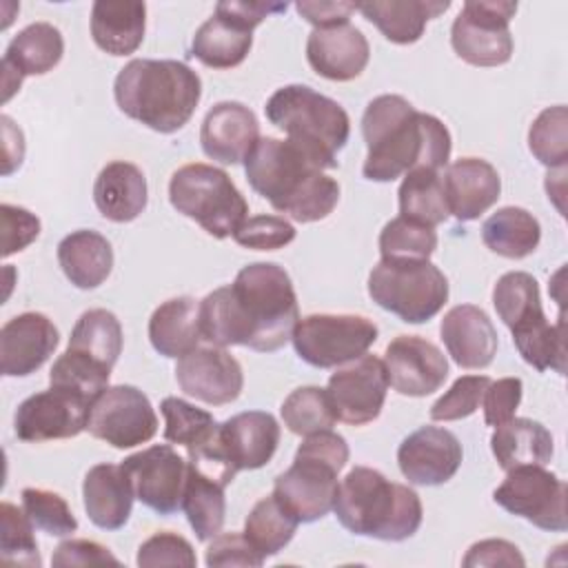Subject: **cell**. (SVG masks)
I'll use <instances>...</instances> for the list:
<instances>
[{"instance_id":"6da1fadb","label":"cell","mask_w":568,"mask_h":568,"mask_svg":"<svg viewBox=\"0 0 568 568\" xmlns=\"http://www.w3.org/2000/svg\"><path fill=\"white\" fill-rule=\"evenodd\" d=\"M297 322L293 282L275 262L244 266L233 284L211 291L200 302V331L211 346L273 353L293 337Z\"/></svg>"},{"instance_id":"7a4b0ae2","label":"cell","mask_w":568,"mask_h":568,"mask_svg":"<svg viewBox=\"0 0 568 568\" xmlns=\"http://www.w3.org/2000/svg\"><path fill=\"white\" fill-rule=\"evenodd\" d=\"M362 135L368 151L362 173L371 182H393L413 169L442 171L450 160L453 142L446 124L395 93L377 95L366 104Z\"/></svg>"},{"instance_id":"3957f363","label":"cell","mask_w":568,"mask_h":568,"mask_svg":"<svg viewBox=\"0 0 568 568\" xmlns=\"http://www.w3.org/2000/svg\"><path fill=\"white\" fill-rule=\"evenodd\" d=\"M251 189L295 222H320L339 202V184L288 140L260 138L244 160Z\"/></svg>"},{"instance_id":"277c9868","label":"cell","mask_w":568,"mask_h":568,"mask_svg":"<svg viewBox=\"0 0 568 568\" xmlns=\"http://www.w3.org/2000/svg\"><path fill=\"white\" fill-rule=\"evenodd\" d=\"M118 109L158 133L180 131L202 98L200 75L180 60L135 58L113 82Z\"/></svg>"},{"instance_id":"5b68a950","label":"cell","mask_w":568,"mask_h":568,"mask_svg":"<svg viewBox=\"0 0 568 568\" xmlns=\"http://www.w3.org/2000/svg\"><path fill=\"white\" fill-rule=\"evenodd\" d=\"M333 513L348 532L382 541L413 537L424 517L419 495L410 486L395 484L368 466L351 468L337 484Z\"/></svg>"},{"instance_id":"8992f818","label":"cell","mask_w":568,"mask_h":568,"mask_svg":"<svg viewBox=\"0 0 568 568\" xmlns=\"http://www.w3.org/2000/svg\"><path fill=\"white\" fill-rule=\"evenodd\" d=\"M264 113L320 169L339 164L337 153L351 135V120L339 102L306 84H286L266 100Z\"/></svg>"},{"instance_id":"52a82bcc","label":"cell","mask_w":568,"mask_h":568,"mask_svg":"<svg viewBox=\"0 0 568 568\" xmlns=\"http://www.w3.org/2000/svg\"><path fill=\"white\" fill-rule=\"evenodd\" d=\"M348 444L339 433L306 435L293 464L275 477V499L300 521L311 524L333 510L337 475L348 462Z\"/></svg>"},{"instance_id":"ba28073f","label":"cell","mask_w":568,"mask_h":568,"mask_svg":"<svg viewBox=\"0 0 568 568\" xmlns=\"http://www.w3.org/2000/svg\"><path fill=\"white\" fill-rule=\"evenodd\" d=\"M169 200L178 213L217 240L233 237L248 213V204L229 173L202 162L184 164L171 175Z\"/></svg>"},{"instance_id":"9c48e42d","label":"cell","mask_w":568,"mask_h":568,"mask_svg":"<svg viewBox=\"0 0 568 568\" xmlns=\"http://www.w3.org/2000/svg\"><path fill=\"white\" fill-rule=\"evenodd\" d=\"M371 300L406 324L433 320L448 300V280L430 260H379L368 273Z\"/></svg>"},{"instance_id":"30bf717a","label":"cell","mask_w":568,"mask_h":568,"mask_svg":"<svg viewBox=\"0 0 568 568\" xmlns=\"http://www.w3.org/2000/svg\"><path fill=\"white\" fill-rule=\"evenodd\" d=\"M293 346L315 368H335L362 357L377 339V326L364 315L313 313L297 322Z\"/></svg>"},{"instance_id":"8fae6325","label":"cell","mask_w":568,"mask_h":568,"mask_svg":"<svg viewBox=\"0 0 568 568\" xmlns=\"http://www.w3.org/2000/svg\"><path fill=\"white\" fill-rule=\"evenodd\" d=\"M517 2L510 0H468L450 27L455 53L473 67H501L513 55L510 20Z\"/></svg>"},{"instance_id":"7c38bea8","label":"cell","mask_w":568,"mask_h":568,"mask_svg":"<svg viewBox=\"0 0 568 568\" xmlns=\"http://www.w3.org/2000/svg\"><path fill=\"white\" fill-rule=\"evenodd\" d=\"M493 499L506 513L548 532L568 530L566 484L544 466H517L506 470Z\"/></svg>"},{"instance_id":"4fadbf2b","label":"cell","mask_w":568,"mask_h":568,"mask_svg":"<svg viewBox=\"0 0 568 568\" xmlns=\"http://www.w3.org/2000/svg\"><path fill=\"white\" fill-rule=\"evenodd\" d=\"M87 430L113 448H133L146 444L158 433V415L149 397L131 386H106L89 408Z\"/></svg>"},{"instance_id":"5bb4252c","label":"cell","mask_w":568,"mask_h":568,"mask_svg":"<svg viewBox=\"0 0 568 568\" xmlns=\"http://www.w3.org/2000/svg\"><path fill=\"white\" fill-rule=\"evenodd\" d=\"M133 486L135 499L158 515L182 510L189 462L171 446L155 444L129 455L120 464Z\"/></svg>"},{"instance_id":"9a60e30c","label":"cell","mask_w":568,"mask_h":568,"mask_svg":"<svg viewBox=\"0 0 568 568\" xmlns=\"http://www.w3.org/2000/svg\"><path fill=\"white\" fill-rule=\"evenodd\" d=\"M91 399L80 393L51 386L27 397L13 415V433L29 444L69 439L87 430Z\"/></svg>"},{"instance_id":"2e32d148","label":"cell","mask_w":568,"mask_h":568,"mask_svg":"<svg viewBox=\"0 0 568 568\" xmlns=\"http://www.w3.org/2000/svg\"><path fill=\"white\" fill-rule=\"evenodd\" d=\"M388 379L384 362L364 353L328 377L326 393L339 422L364 426L379 417L386 402Z\"/></svg>"},{"instance_id":"e0dca14e","label":"cell","mask_w":568,"mask_h":568,"mask_svg":"<svg viewBox=\"0 0 568 568\" xmlns=\"http://www.w3.org/2000/svg\"><path fill=\"white\" fill-rule=\"evenodd\" d=\"M178 386L197 402L224 406L240 397L244 373L240 362L222 346L193 348L175 364Z\"/></svg>"},{"instance_id":"ac0fdd59","label":"cell","mask_w":568,"mask_h":568,"mask_svg":"<svg viewBox=\"0 0 568 568\" xmlns=\"http://www.w3.org/2000/svg\"><path fill=\"white\" fill-rule=\"evenodd\" d=\"M386 379L406 397H426L439 390L448 377L446 355L419 335H399L384 351Z\"/></svg>"},{"instance_id":"d6986e66","label":"cell","mask_w":568,"mask_h":568,"mask_svg":"<svg viewBox=\"0 0 568 568\" xmlns=\"http://www.w3.org/2000/svg\"><path fill=\"white\" fill-rule=\"evenodd\" d=\"M459 439L442 426H422L397 448V464L408 484L439 486L453 479L462 466Z\"/></svg>"},{"instance_id":"ffe728a7","label":"cell","mask_w":568,"mask_h":568,"mask_svg":"<svg viewBox=\"0 0 568 568\" xmlns=\"http://www.w3.org/2000/svg\"><path fill=\"white\" fill-rule=\"evenodd\" d=\"M58 328L44 313L27 311L11 317L0 331V371L4 377L36 373L55 351Z\"/></svg>"},{"instance_id":"44dd1931","label":"cell","mask_w":568,"mask_h":568,"mask_svg":"<svg viewBox=\"0 0 568 568\" xmlns=\"http://www.w3.org/2000/svg\"><path fill=\"white\" fill-rule=\"evenodd\" d=\"M371 58L366 36L351 22L313 29L306 40L311 69L333 82H348L362 75Z\"/></svg>"},{"instance_id":"7402d4cb","label":"cell","mask_w":568,"mask_h":568,"mask_svg":"<svg viewBox=\"0 0 568 568\" xmlns=\"http://www.w3.org/2000/svg\"><path fill=\"white\" fill-rule=\"evenodd\" d=\"M260 140L255 113L235 100L217 102L202 120L200 144L206 158L220 164H240Z\"/></svg>"},{"instance_id":"603a6c76","label":"cell","mask_w":568,"mask_h":568,"mask_svg":"<svg viewBox=\"0 0 568 568\" xmlns=\"http://www.w3.org/2000/svg\"><path fill=\"white\" fill-rule=\"evenodd\" d=\"M442 342L459 368H486L497 355V331L475 304L453 306L439 324Z\"/></svg>"},{"instance_id":"cb8c5ba5","label":"cell","mask_w":568,"mask_h":568,"mask_svg":"<svg viewBox=\"0 0 568 568\" xmlns=\"http://www.w3.org/2000/svg\"><path fill=\"white\" fill-rule=\"evenodd\" d=\"M444 189L450 213L459 222L477 220L501 193L497 169L481 158H459L446 166Z\"/></svg>"},{"instance_id":"d4e9b609","label":"cell","mask_w":568,"mask_h":568,"mask_svg":"<svg viewBox=\"0 0 568 568\" xmlns=\"http://www.w3.org/2000/svg\"><path fill=\"white\" fill-rule=\"evenodd\" d=\"M220 439L235 470L266 466L280 444V424L266 410H246L220 424Z\"/></svg>"},{"instance_id":"484cf974","label":"cell","mask_w":568,"mask_h":568,"mask_svg":"<svg viewBox=\"0 0 568 568\" xmlns=\"http://www.w3.org/2000/svg\"><path fill=\"white\" fill-rule=\"evenodd\" d=\"M133 486L120 464H95L82 481V501L89 519L102 530H118L129 521Z\"/></svg>"},{"instance_id":"4316f807","label":"cell","mask_w":568,"mask_h":568,"mask_svg":"<svg viewBox=\"0 0 568 568\" xmlns=\"http://www.w3.org/2000/svg\"><path fill=\"white\" fill-rule=\"evenodd\" d=\"M146 178L133 162H109L95 178L93 202L102 217L124 224L146 209Z\"/></svg>"},{"instance_id":"83f0119b","label":"cell","mask_w":568,"mask_h":568,"mask_svg":"<svg viewBox=\"0 0 568 568\" xmlns=\"http://www.w3.org/2000/svg\"><path fill=\"white\" fill-rule=\"evenodd\" d=\"M146 4L138 0H98L91 7V38L109 55H131L144 40Z\"/></svg>"},{"instance_id":"f1b7e54d","label":"cell","mask_w":568,"mask_h":568,"mask_svg":"<svg viewBox=\"0 0 568 568\" xmlns=\"http://www.w3.org/2000/svg\"><path fill=\"white\" fill-rule=\"evenodd\" d=\"M448 0H373L357 2V11L375 24L388 42L413 44L424 36L426 22L442 16Z\"/></svg>"},{"instance_id":"f546056e","label":"cell","mask_w":568,"mask_h":568,"mask_svg":"<svg viewBox=\"0 0 568 568\" xmlns=\"http://www.w3.org/2000/svg\"><path fill=\"white\" fill-rule=\"evenodd\" d=\"M149 339L160 355L175 359L197 348L202 339L200 302L191 295L162 302L149 320Z\"/></svg>"},{"instance_id":"4dcf8cb0","label":"cell","mask_w":568,"mask_h":568,"mask_svg":"<svg viewBox=\"0 0 568 568\" xmlns=\"http://www.w3.org/2000/svg\"><path fill=\"white\" fill-rule=\"evenodd\" d=\"M58 264L73 286L98 288L113 268L111 242L91 229L73 231L58 244Z\"/></svg>"},{"instance_id":"1f68e13d","label":"cell","mask_w":568,"mask_h":568,"mask_svg":"<svg viewBox=\"0 0 568 568\" xmlns=\"http://www.w3.org/2000/svg\"><path fill=\"white\" fill-rule=\"evenodd\" d=\"M490 450L504 470L517 466H546L552 459L555 442L544 424L528 417H513L495 426Z\"/></svg>"},{"instance_id":"d6a6232c","label":"cell","mask_w":568,"mask_h":568,"mask_svg":"<svg viewBox=\"0 0 568 568\" xmlns=\"http://www.w3.org/2000/svg\"><path fill=\"white\" fill-rule=\"evenodd\" d=\"M251 47L253 31L215 11L195 31L191 40V55L211 69H233L244 62Z\"/></svg>"},{"instance_id":"836d02e7","label":"cell","mask_w":568,"mask_h":568,"mask_svg":"<svg viewBox=\"0 0 568 568\" xmlns=\"http://www.w3.org/2000/svg\"><path fill=\"white\" fill-rule=\"evenodd\" d=\"M513 344L521 359L535 371H555L566 375V322L564 313L557 324H550L546 313L539 311L510 328Z\"/></svg>"},{"instance_id":"e575fe53","label":"cell","mask_w":568,"mask_h":568,"mask_svg":"<svg viewBox=\"0 0 568 568\" xmlns=\"http://www.w3.org/2000/svg\"><path fill=\"white\" fill-rule=\"evenodd\" d=\"M64 53V40L58 27L49 22H33L18 31L13 40L7 44L2 69L13 71L16 75H44Z\"/></svg>"},{"instance_id":"d590c367","label":"cell","mask_w":568,"mask_h":568,"mask_svg":"<svg viewBox=\"0 0 568 568\" xmlns=\"http://www.w3.org/2000/svg\"><path fill=\"white\" fill-rule=\"evenodd\" d=\"M541 240L537 217L521 206H501L481 224V242L495 255L521 260L535 253Z\"/></svg>"},{"instance_id":"8d00e7d4","label":"cell","mask_w":568,"mask_h":568,"mask_svg":"<svg viewBox=\"0 0 568 568\" xmlns=\"http://www.w3.org/2000/svg\"><path fill=\"white\" fill-rule=\"evenodd\" d=\"M399 215L426 226H437L450 215L444 175L433 169H413L399 184Z\"/></svg>"},{"instance_id":"74e56055","label":"cell","mask_w":568,"mask_h":568,"mask_svg":"<svg viewBox=\"0 0 568 568\" xmlns=\"http://www.w3.org/2000/svg\"><path fill=\"white\" fill-rule=\"evenodd\" d=\"M69 348L91 357L106 368H113L122 353L120 320L106 308L84 311L71 331Z\"/></svg>"},{"instance_id":"f35d334b","label":"cell","mask_w":568,"mask_h":568,"mask_svg":"<svg viewBox=\"0 0 568 568\" xmlns=\"http://www.w3.org/2000/svg\"><path fill=\"white\" fill-rule=\"evenodd\" d=\"M182 510L200 541H211L220 535L226 515L224 486L189 466Z\"/></svg>"},{"instance_id":"ab89813d","label":"cell","mask_w":568,"mask_h":568,"mask_svg":"<svg viewBox=\"0 0 568 568\" xmlns=\"http://www.w3.org/2000/svg\"><path fill=\"white\" fill-rule=\"evenodd\" d=\"M300 521L275 499L268 495L260 499L244 521V535L253 544V548L266 559L284 550V546L293 539Z\"/></svg>"},{"instance_id":"60d3db41","label":"cell","mask_w":568,"mask_h":568,"mask_svg":"<svg viewBox=\"0 0 568 568\" xmlns=\"http://www.w3.org/2000/svg\"><path fill=\"white\" fill-rule=\"evenodd\" d=\"M282 422L284 426L300 437L331 430L337 422L331 397L326 388L320 386H300L286 395L282 402Z\"/></svg>"},{"instance_id":"b9f144b4","label":"cell","mask_w":568,"mask_h":568,"mask_svg":"<svg viewBox=\"0 0 568 568\" xmlns=\"http://www.w3.org/2000/svg\"><path fill=\"white\" fill-rule=\"evenodd\" d=\"M493 306L508 328L544 311L537 280L526 271L504 273L493 288Z\"/></svg>"},{"instance_id":"7bdbcfd3","label":"cell","mask_w":568,"mask_h":568,"mask_svg":"<svg viewBox=\"0 0 568 568\" xmlns=\"http://www.w3.org/2000/svg\"><path fill=\"white\" fill-rule=\"evenodd\" d=\"M160 410L164 415V439L169 444L184 446L186 450L206 442L220 426L209 410L180 397H164Z\"/></svg>"},{"instance_id":"ee69618b","label":"cell","mask_w":568,"mask_h":568,"mask_svg":"<svg viewBox=\"0 0 568 568\" xmlns=\"http://www.w3.org/2000/svg\"><path fill=\"white\" fill-rule=\"evenodd\" d=\"M33 524L24 508L9 501L0 504V559L7 566L40 568L42 559L38 552V541L33 537Z\"/></svg>"},{"instance_id":"f6af8a7d","label":"cell","mask_w":568,"mask_h":568,"mask_svg":"<svg viewBox=\"0 0 568 568\" xmlns=\"http://www.w3.org/2000/svg\"><path fill=\"white\" fill-rule=\"evenodd\" d=\"M435 248V229L402 215L386 222L379 233L382 260H428Z\"/></svg>"},{"instance_id":"bcb514c9","label":"cell","mask_w":568,"mask_h":568,"mask_svg":"<svg viewBox=\"0 0 568 568\" xmlns=\"http://www.w3.org/2000/svg\"><path fill=\"white\" fill-rule=\"evenodd\" d=\"M568 111L564 104L544 109L528 129L530 153L548 169H564L568 160Z\"/></svg>"},{"instance_id":"7dc6e473","label":"cell","mask_w":568,"mask_h":568,"mask_svg":"<svg viewBox=\"0 0 568 568\" xmlns=\"http://www.w3.org/2000/svg\"><path fill=\"white\" fill-rule=\"evenodd\" d=\"M111 368L93 362L91 357L67 348L49 371V384L95 399L109 386Z\"/></svg>"},{"instance_id":"c3c4849f","label":"cell","mask_w":568,"mask_h":568,"mask_svg":"<svg viewBox=\"0 0 568 568\" xmlns=\"http://www.w3.org/2000/svg\"><path fill=\"white\" fill-rule=\"evenodd\" d=\"M20 497L27 517L38 530L51 537H69L78 530V519L62 495L47 488H24Z\"/></svg>"},{"instance_id":"681fc988","label":"cell","mask_w":568,"mask_h":568,"mask_svg":"<svg viewBox=\"0 0 568 568\" xmlns=\"http://www.w3.org/2000/svg\"><path fill=\"white\" fill-rule=\"evenodd\" d=\"M493 379L488 375H462L453 382V386L430 406L433 422H457L470 417Z\"/></svg>"},{"instance_id":"f907efd6","label":"cell","mask_w":568,"mask_h":568,"mask_svg":"<svg viewBox=\"0 0 568 568\" xmlns=\"http://www.w3.org/2000/svg\"><path fill=\"white\" fill-rule=\"evenodd\" d=\"M295 226L280 215H253L237 226L233 240L244 248L277 251L288 246L295 240Z\"/></svg>"},{"instance_id":"816d5d0a","label":"cell","mask_w":568,"mask_h":568,"mask_svg":"<svg viewBox=\"0 0 568 568\" xmlns=\"http://www.w3.org/2000/svg\"><path fill=\"white\" fill-rule=\"evenodd\" d=\"M138 566L155 568V566H184L193 568L197 564L193 546L178 532H155L138 548L135 557Z\"/></svg>"},{"instance_id":"f5cc1de1","label":"cell","mask_w":568,"mask_h":568,"mask_svg":"<svg viewBox=\"0 0 568 568\" xmlns=\"http://www.w3.org/2000/svg\"><path fill=\"white\" fill-rule=\"evenodd\" d=\"M209 568L222 566H262L264 557L253 548L244 532H220L211 539L204 557Z\"/></svg>"},{"instance_id":"db71d44e","label":"cell","mask_w":568,"mask_h":568,"mask_svg":"<svg viewBox=\"0 0 568 568\" xmlns=\"http://www.w3.org/2000/svg\"><path fill=\"white\" fill-rule=\"evenodd\" d=\"M0 222H2V255L9 257L18 251H24L38 235H40V220L13 204L0 206Z\"/></svg>"},{"instance_id":"11a10c76","label":"cell","mask_w":568,"mask_h":568,"mask_svg":"<svg viewBox=\"0 0 568 568\" xmlns=\"http://www.w3.org/2000/svg\"><path fill=\"white\" fill-rule=\"evenodd\" d=\"M524 384L519 377H501L497 382H490L484 393V422L488 426H499L515 417L519 404H521Z\"/></svg>"},{"instance_id":"9f6ffc18","label":"cell","mask_w":568,"mask_h":568,"mask_svg":"<svg viewBox=\"0 0 568 568\" xmlns=\"http://www.w3.org/2000/svg\"><path fill=\"white\" fill-rule=\"evenodd\" d=\"M53 566H120V559L111 550L93 539H67L62 541L51 559Z\"/></svg>"},{"instance_id":"6f0895ef","label":"cell","mask_w":568,"mask_h":568,"mask_svg":"<svg viewBox=\"0 0 568 568\" xmlns=\"http://www.w3.org/2000/svg\"><path fill=\"white\" fill-rule=\"evenodd\" d=\"M462 564L466 568H473V566H526V559L519 552V548L506 539H481L468 548Z\"/></svg>"},{"instance_id":"680465c9","label":"cell","mask_w":568,"mask_h":568,"mask_svg":"<svg viewBox=\"0 0 568 568\" xmlns=\"http://www.w3.org/2000/svg\"><path fill=\"white\" fill-rule=\"evenodd\" d=\"M297 13L311 22L315 29L344 24L351 20V13L357 11V2H335V0H300L295 2Z\"/></svg>"},{"instance_id":"91938a15","label":"cell","mask_w":568,"mask_h":568,"mask_svg":"<svg viewBox=\"0 0 568 568\" xmlns=\"http://www.w3.org/2000/svg\"><path fill=\"white\" fill-rule=\"evenodd\" d=\"M288 9V2H248V0H224L215 4V11L222 16H229L231 20L240 22L246 29H255L264 18L273 13H284Z\"/></svg>"},{"instance_id":"94428289","label":"cell","mask_w":568,"mask_h":568,"mask_svg":"<svg viewBox=\"0 0 568 568\" xmlns=\"http://www.w3.org/2000/svg\"><path fill=\"white\" fill-rule=\"evenodd\" d=\"M0 129H2V175H11L22 164L24 135H22V129L9 115H0Z\"/></svg>"}]
</instances>
